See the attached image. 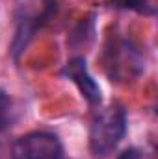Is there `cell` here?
<instances>
[{"label":"cell","instance_id":"obj_1","mask_svg":"<svg viewBox=\"0 0 158 159\" xmlns=\"http://www.w3.org/2000/svg\"><path fill=\"white\" fill-rule=\"evenodd\" d=\"M126 133V113L121 106H108L95 113L89 126V152L95 159L108 157Z\"/></svg>","mask_w":158,"mask_h":159},{"label":"cell","instance_id":"obj_2","mask_svg":"<svg viewBox=\"0 0 158 159\" xmlns=\"http://www.w3.org/2000/svg\"><path fill=\"white\" fill-rule=\"evenodd\" d=\"M13 159H63V146L50 131H30L11 146Z\"/></svg>","mask_w":158,"mask_h":159},{"label":"cell","instance_id":"obj_3","mask_svg":"<svg viewBox=\"0 0 158 159\" xmlns=\"http://www.w3.org/2000/svg\"><path fill=\"white\" fill-rule=\"evenodd\" d=\"M63 76H67V78L78 87L80 94H82L91 106L101 104V100H102L101 87H99V83L93 80V76L89 74L84 57H80V56L71 57V59L65 63V67H63Z\"/></svg>","mask_w":158,"mask_h":159},{"label":"cell","instance_id":"obj_4","mask_svg":"<svg viewBox=\"0 0 158 159\" xmlns=\"http://www.w3.org/2000/svg\"><path fill=\"white\" fill-rule=\"evenodd\" d=\"M112 7L117 9H130V11H138L143 15H153L155 13V6L149 0H106Z\"/></svg>","mask_w":158,"mask_h":159},{"label":"cell","instance_id":"obj_5","mask_svg":"<svg viewBox=\"0 0 158 159\" xmlns=\"http://www.w3.org/2000/svg\"><path fill=\"white\" fill-rule=\"evenodd\" d=\"M11 122H13V104H11V98L4 91H0V131L9 128Z\"/></svg>","mask_w":158,"mask_h":159},{"label":"cell","instance_id":"obj_6","mask_svg":"<svg viewBox=\"0 0 158 159\" xmlns=\"http://www.w3.org/2000/svg\"><path fill=\"white\" fill-rule=\"evenodd\" d=\"M140 152L136 150V148H128V150H125V152H121L119 154L117 159H140Z\"/></svg>","mask_w":158,"mask_h":159}]
</instances>
